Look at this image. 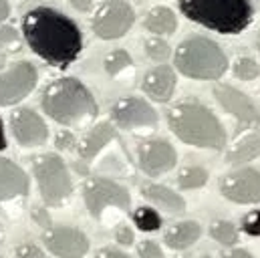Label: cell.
Masks as SVG:
<instances>
[{
	"label": "cell",
	"mask_w": 260,
	"mask_h": 258,
	"mask_svg": "<svg viewBox=\"0 0 260 258\" xmlns=\"http://www.w3.org/2000/svg\"><path fill=\"white\" fill-rule=\"evenodd\" d=\"M20 33L37 57L57 69L73 64L83 53L81 28L51 6L30 8L22 16Z\"/></svg>",
	"instance_id": "cell-1"
},
{
	"label": "cell",
	"mask_w": 260,
	"mask_h": 258,
	"mask_svg": "<svg viewBox=\"0 0 260 258\" xmlns=\"http://www.w3.org/2000/svg\"><path fill=\"white\" fill-rule=\"evenodd\" d=\"M43 111L69 129L87 127L99 115V105L93 93L75 77H63L49 83L41 97Z\"/></svg>",
	"instance_id": "cell-2"
},
{
	"label": "cell",
	"mask_w": 260,
	"mask_h": 258,
	"mask_svg": "<svg viewBox=\"0 0 260 258\" xmlns=\"http://www.w3.org/2000/svg\"><path fill=\"white\" fill-rule=\"evenodd\" d=\"M170 129L178 139L196 147L224 149L226 131L212 109L200 101H184L168 111Z\"/></svg>",
	"instance_id": "cell-3"
},
{
	"label": "cell",
	"mask_w": 260,
	"mask_h": 258,
	"mask_svg": "<svg viewBox=\"0 0 260 258\" xmlns=\"http://www.w3.org/2000/svg\"><path fill=\"white\" fill-rule=\"evenodd\" d=\"M182 14L220 35H240L252 22L250 0H180Z\"/></svg>",
	"instance_id": "cell-4"
},
{
	"label": "cell",
	"mask_w": 260,
	"mask_h": 258,
	"mask_svg": "<svg viewBox=\"0 0 260 258\" xmlns=\"http://www.w3.org/2000/svg\"><path fill=\"white\" fill-rule=\"evenodd\" d=\"M176 69L190 79L216 81L228 71V59L216 41L190 37L176 49Z\"/></svg>",
	"instance_id": "cell-5"
},
{
	"label": "cell",
	"mask_w": 260,
	"mask_h": 258,
	"mask_svg": "<svg viewBox=\"0 0 260 258\" xmlns=\"http://www.w3.org/2000/svg\"><path fill=\"white\" fill-rule=\"evenodd\" d=\"M32 172L47 206L59 208L73 194V180L67 164L57 153H41L32 159Z\"/></svg>",
	"instance_id": "cell-6"
},
{
	"label": "cell",
	"mask_w": 260,
	"mask_h": 258,
	"mask_svg": "<svg viewBox=\"0 0 260 258\" xmlns=\"http://www.w3.org/2000/svg\"><path fill=\"white\" fill-rule=\"evenodd\" d=\"M83 198H85L89 214L95 220H101L109 208L125 212L129 210L131 204L129 192L121 184L107 180V178H89L83 186Z\"/></svg>",
	"instance_id": "cell-7"
},
{
	"label": "cell",
	"mask_w": 260,
	"mask_h": 258,
	"mask_svg": "<svg viewBox=\"0 0 260 258\" xmlns=\"http://www.w3.org/2000/svg\"><path fill=\"white\" fill-rule=\"evenodd\" d=\"M135 22V10L125 0H107L103 2L93 20V33L103 41H115L125 37Z\"/></svg>",
	"instance_id": "cell-8"
},
{
	"label": "cell",
	"mask_w": 260,
	"mask_h": 258,
	"mask_svg": "<svg viewBox=\"0 0 260 258\" xmlns=\"http://www.w3.org/2000/svg\"><path fill=\"white\" fill-rule=\"evenodd\" d=\"M111 117L119 129L135 135H149L157 127L155 109L141 97H123L111 107Z\"/></svg>",
	"instance_id": "cell-9"
},
{
	"label": "cell",
	"mask_w": 260,
	"mask_h": 258,
	"mask_svg": "<svg viewBox=\"0 0 260 258\" xmlns=\"http://www.w3.org/2000/svg\"><path fill=\"white\" fill-rule=\"evenodd\" d=\"M39 83V71L28 61L12 63L0 71V107H10L26 99Z\"/></svg>",
	"instance_id": "cell-10"
},
{
	"label": "cell",
	"mask_w": 260,
	"mask_h": 258,
	"mask_svg": "<svg viewBox=\"0 0 260 258\" xmlns=\"http://www.w3.org/2000/svg\"><path fill=\"white\" fill-rule=\"evenodd\" d=\"M137 162L143 174H147L149 178H157L176 168L178 153L170 141L149 139L137 147Z\"/></svg>",
	"instance_id": "cell-11"
},
{
	"label": "cell",
	"mask_w": 260,
	"mask_h": 258,
	"mask_svg": "<svg viewBox=\"0 0 260 258\" xmlns=\"http://www.w3.org/2000/svg\"><path fill=\"white\" fill-rule=\"evenodd\" d=\"M10 129L22 147H41L49 139L45 119L30 107H18L10 113Z\"/></svg>",
	"instance_id": "cell-12"
},
{
	"label": "cell",
	"mask_w": 260,
	"mask_h": 258,
	"mask_svg": "<svg viewBox=\"0 0 260 258\" xmlns=\"http://www.w3.org/2000/svg\"><path fill=\"white\" fill-rule=\"evenodd\" d=\"M220 192L236 204H258L260 202V172L252 168L236 170L222 178Z\"/></svg>",
	"instance_id": "cell-13"
},
{
	"label": "cell",
	"mask_w": 260,
	"mask_h": 258,
	"mask_svg": "<svg viewBox=\"0 0 260 258\" xmlns=\"http://www.w3.org/2000/svg\"><path fill=\"white\" fill-rule=\"evenodd\" d=\"M214 97L216 101L222 105V109H226L238 123L242 125H258L260 123V111L258 107L252 103V99L248 95H244L242 91H238L232 85H224L218 83L214 87Z\"/></svg>",
	"instance_id": "cell-14"
},
{
	"label": "cell",
	"mask_w": 260,
	"mask_h": 258,
	"mask_svg": "<svg viewBox=\"0 0 260 258\" xmlns=\"http://www.w3.org/2000/svg\"><path fill=\"white\" fill-rule=\"evenodd\" d=\"M43 242L51 254L61 258H83L89 252V238L69 226H57V228H47L43 234Z\"/></svg>",
	"instance_id": "cell-15"
},
{
	"label": "cell",
	"mask_w": 260,
	"mask_h": 258,
	"mask_svg": "<svg viewBox=\"0 0 260 258\" xmlns=\"http://www.w3.org/2000/svg\"><path fill=\"white\" fill-rule=\"evenodd\" d=\"M30 182L24 170L6 157H0V206L18 198H26Z\"/></svg>",
	"instance_id": "cell-16"
},
{
	"label": "cell",
	"mask_w": 260,
	"mask_h": 258,
	"mask_svg": "<svg viewBox=\"0 0 260 258\" xmlns=\"http://www.w3.org/2000/svg\"><path fill=\"white\" fill-rule=\"evenodd\" d=\"M143 93L157 101V103H168L174 97L176 91V71L168 64L153 67L145 77H143Z\"/></svg>",
	"instance_id": "cell-17"
},
{
	"label": "cell",
	"mask_w": 260,
	"mask_h": 258,
	"mask_svg": "<svg viewBox=\"0 0 260 258\" xmlns=\"http://www.w3.org/2000/svg\"><path fill=\"white\" fill-rule=\"evenodd\" d=\"M117 139V131L111 123L103 121V123H97L95 127H91L83 139L77 143V151H79V157L83 162H93L111 141Z\"/></svg>",
	"instance_id": "cell-18"
},
{
	"label": "cell",
	"mask_w": 260,
	"mask_h": 258,
	"mask_svg": "<svg viewBox=\"0 0 260 258\" xmlns=\"http://www.w3.org/2000/svg\"><path fill=\"white\" fill-rule=\"evenodd\" d=\"M256 157H260V131H250V133L242 135L226 151L228 164H234V166L252 162Z\"/></svg>",
	"instance_id": "cell-19"
},
{
	"label": "cell",
	"mask_w": 260,
	"mask_h": 258,
	"mask_svg": "<svg viewBox=\"0 0 260 258\" xmlns=\"http://www.w3.org/2000/svg\"><path fill=\"white\" fill-rule=\"evenodd\" d=\"M143 198H147L149 202H153L155 206H159L166 212H184L186 210V202L180 194H176L174 190H170L168 186H159V184H147L141 188Z\"/></svg>",
	"instance_id": "cell-20"
},
{
	"label": "cell",
	"mask_w": 260,
	"mask_h": 258,
	"mask_svg": "<svg viewBox=\"0 0 260 258\" xmlns=\"http://www.w3.org/2000/svg\"><path fill=\"white\" fill-rule=\"evenodd\" d=\"M145 28L149 33H153L155 37H161V35H174L176 28H178V16L174 14L172 8L168 6H155L147 12L145 16Z\"/></svg>",
	"instance_id": "cell-21"
},
{
	"label": "cell",
	"mask_w": 260,
	"mask_h": 258,
	"mask_svg": "<svg viewBox=\"0 0 260 258\" xmlns=\"http://www.w3.org/2000/svg\"><path fill=\"white\" fill-rule=\"evenodd\" d=\"M200 234H202V228H200L198 222H180V224H174L166 232L164 240H166V244L170 248L184 250V248H188V246L194 244L196 240L200 238Z\"/></svg>",
	"instance_id": "cell-22"
},
{
	"label": "cell",
	"mask_w": 260,
	"mask_h": 258,
	"mask_svg": "<svg viewBox=\"0 0 260 258\" xmlns=\"http://www.w3.org/2000/svg\"><path fill=\"white\" fill-rule=\"evenodd\" d=\"M208 182V172L200 166H192V168H184L178 174V186L182 190H198Z\"/></svg>",
	"instance_id": "cell-23"
},
{
	"label": "cell",
	"mask_w": 260,
	"mask_h": 258,
	"mask_svg": "<svg viewBox=\"0 0 260 258\" xmlns=\"http://www.w3.org/2000/svg\"><path fill=\"white\" fill-rule=\"evenodd\" d=\"M105 71H107V75H111V77H121L125 71H129L133 61H131V55L127 51H121V49H117V51H111L107 57H105Z\"/></svg>",
	"instance_id": "cell-24"
},
{
	"label": "cell",
	"mask_w": 260,
	"mask_h": 258,
	"mask_svg": "<svg viewBox=\"0 0 260 258\" xmlns=\"http://www.w3.org/2000/svg\"><path fill=\"white\" fill-rule=\"evenodd\" d=\"M133 222H135V226H137L139 230H143V232H155V230H159V226H161L159 214H157L153 208H147V206H141V208H137V210L133 212Z\"/></svg>",
	"instance_id": "cell-25"
},
{
	"label": "cell",
	"mask_w": 260,
	"mask_h": 258,
	"mask_svg": "<svg viewBox=\"0 0 260 258\" xmlns=\"http://www.w3.org/2000/svg\"><path fill=\"white\" fill-rule=\"evenodd\" d=\"M210 234L216 242L224 244V246H232L238 242V230L232 222H226V220H216L212 226H210Z\"/></svg>",
	"instance_id": "cell-26"
},
{
	"label": "cell",
	"mask_w": 260,
	"mask_h": 258,
	"mask_svg": "<svg viewBox=\"0 0 260 258\" xmlns=\"http://www.w3.org/2000/svg\"><path fill=\"white\" fill-rule=\"evenodd\" d=\"M22 49L20 33L10 24H0V53H18Z\"/></svg>",
	"instance_id": "cell-27"
},
{
	"label": "cell",
	"mask_w": 260,
	"mask_h": 258,
	"mask_svg": "<svg viewBox=\"0 0 260 258\" xmlns=\"http://www.w3.org/2000/svg\"><path fill=\"white\" fill-rule=\"evenodd\" d=\"M145 53H147V57H149L151 61H155V63H164V61L170 59L172 49H170V45H168L164 39H159V37H151V39L145 41Z\"/></svg>",
	"instance_id": "cell-28"
},
{
	"label": "cell",
	"mask_w": 260,
	"mask_h": 258,
	"mask_svg": "<svg viewBox=\"0 0 260 258\" xmlns=\"http://www.w3.org/2000/svg\"><path fill=\"white\" fill-rule=\"evenodd\" d=\"M232 71H234V77L236 79H240V81H252V79H256L260 75V64L254 59H250V57H240V59L234 61Z\"/></svg>",
	"instance_id": "cell-29"
},
{
	"label": "cell",
	"mask_w": 260,
	"mask_h": 258,
	"mask_svg": "<svg viewBox=\"0 0 260 258\" xmlns=\"http://www.w3.org/2000/svg\"><path fill=\"white\" fill-rule=\"evenodd\" d=\"M55 145H57V149H61V151H71V149H75V145H77V137H75V133H73L71 129H61V131L57 133V137H55Z\"/></svg>",
	"instance_id": "cell-30"
},
{
	"label": "cell",
	"mask_w": 260,
	"mask_h": 258,
	"mask_svg": "<svg viewBox=\"0 0 260 258\" xmlns=\"http://www.w3.org/2000/svg\"><path fill=\"white\" fill-rule=\"evenodd\" d=\"M242 230L248 236H260V210H254L244 216L242 220Z\"/></svg>",
	"instance_id": "cell-31"
},
{
	"label": "cell",
	"mask_w": 260,
	"mask_h": 258,
	"mask_svg": "<svg viewBox=\"0 0 260 258\" xmlns=\"http://www.w3.org/2000/svg\"><path fill=\"white\" fill-rule=\"evenodd\" d=\"M137 252H139V256L141 258H164L161 248H159L155 242H151V240L141 242V244H139V248H137Z\"/></svg>",
	"instance_id": "cell-32"
},
{
	"label": "cell",
	"mask_w": 260,
	"mask_h": 258,
	"mask_svg": "<svg viewBox=\"0 0 260 258\" xmlns=\"http://www.w3.org/2000/svg\"><path fill=\"white\" fill-rule=\"evenodd\" d=\"M14 256L16 258H47L43 254V250H41L39 246H35V244H22V246H18L16 252H14Z\"/></svg>",
	"instance_id": "cell-33"
},
{
	"label": "cell",
	"mask_w": 260,
	"mask_h": 258,
	"mask_svg": "<svg viewBox=\"0 0 260 258\" xmlns=\"http://www.w3.org/2000/svg\"><path fill=\"white\" fill-rule=\"evenodd\" d=\"M115 238H117V242L119 244H123V246H129L133 244V230H131L129 226H119L117 228V232H115Z\"/></svg>",
	"instance_id": "cell-34"
},
{
	"label": "cell",
	"mask_w": 260,
	"mask_h": 258,
	"mask_svg": "<svg viewBox=\"0 0 260 258\" xmlns=\"http://www.w3.org/2000/svg\"><path fill=\"white\" fill-rule=\"evenodd\" d=\"M32 220H35L37 224L45 226V228H51V218H49V214H47L45 208H35V210H32Z\"/></svg>",
	"instance_id": "cell-35"
},
{
	"label": "cell",
	"mask_w": 260,
	"mask_h": 258,
	"mask_svg": "<svg viewBox=\"0 0 260 258\" xmlns=\"http://www.w3.org/2000/svg\"><path fill=\"white\" fill-rule=\"evenodd\" d=\"M95 258H131V256H127L121 250H115V248H101Z\"/></svg>",
	"instance_id": "cell-36"
},
{
	"label": "cell",
	"mask_w": 260,
	"mask_h": 258,
	"mask_svg": "<svg viewBox=\"0 0 260 258\" xmlns=\"http://www.w3.org/2000/svg\"><path fill=\"white\" fill-rule=\"evenodd\" d=\"M71 4L79 12H89L93 8V0H71Z\"/></svg>",
	"instance_id": "cell-37"
},
{
	"label": "cell",
	"mask_w": 260,
	"mask_h": 258,
	"mask_svg": "<svg viewBox=\"0 0 260 258\" xmlns=\"http://www.w3.org/2000/svg\"><path fill=\"white\" fill-rule=\"evenodd\" d=\"M10 16V4L8 0H0V24Z\"/></svg>",
	"instance_id": "cell-38"
},
{
	"label": "cell",
	"mask_w": 260,
	"mask_h": 258,
	"mask_svg": "<svg viewBox=\"0 0 260 258\" xmlns=\"http://www.w3.org/2000/svg\"><path fill=\"white\" fill-rule=\"evenodd\" d=\"M8 147V141H6V133H4V121L0 117V151H4Z\"/></svg>",
	"instance_id": "cell-39"
},
{
	"label": "cell",
	"mask_w": 260,
	"mask_h": 258,
	"mask_svg": "<svg viewBox=\"0 0 260 258\" xmlns=\"http://www.w3.org/2000/svg\"><path fill=\"white\" fill-rule=\"evenodd\" d=\"M224 258H252L246 250H232L230 254H226Z\"/></svg>",
	"instance_id": "cell-40"
},
{
	"label": "cell",
	"mask_w": 260,
	"mask_h": 258,
	"mask_svg": "<svg viewBox=\"0 0 260 258\" xmlns=\"http://www.w3.org/2000/svg\"><path fill=\"white\" fill-rule=\"evenodd\" d=\"M2 67H4V53H0V71H2Z\"/></svg>",
	"instance_id": "cell-41"
},
{
	"label": "cell",
	"mask_w": 260,
	"mask_h": 258,
	"mask_svg": "<svg viewBox=\"0 0 260 258\" xmlns=\"http://www.w3.org/2000/svg\"><path fill=\"white\" fill-rule=\"evenodd\" d=\"M258 51H260V39H258Z\"/></svg>",
	"instance_id": "cell-42"
},
{
	"label": "cell",
	"mask_w": 260,
	"mask_h": 258,
	"mask_svg": "<svg viewBox=\"0 0 260 258\" xmlns=\"http://www.w3.org/2000/svg\"><path fill=\"white\" fill-rule=\"evenodd\" d=\"M0 232H2V224H0Z\"/></svg>",
	"instance_id": "cell-43"
},
{
	"label": "cell",
	"mask_w": 260,
	"mask_h": 258,
	"mask_svg": "<svg viewBox=\"0 0 260 258\" xmlns=\"http://www.w3.org/2000/svg\"><path fill=\"white\" fill-rule=\"evenodd\" d=\"M184 258H192V256H184Z\"/></svg>",
	"instance_id": "cell-44"
}]
</instances>
